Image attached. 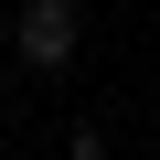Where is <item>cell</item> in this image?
Instances as JSON below:
<instances>
[{"label":"cell","mask_w":160,"mask_h":160,"mask_svg":"<svg viewBox=\"0 0 160 160\" xmlns=\"http://www.w3.org/2000/svg\"><path fill=\"white\" fill-rule=\"evenodd\" d=\"M64 160H107V139H96V128H75V149H64Z\"/></svg>","instance_id":"obj_2"},{"label":"cell","mask_w":160,"mask_h":160,"mask_svg":"<svg viewBox=\"0 0 160 160\" xmlns=\"http://www.w3.org/2000/svg\"><path fill=\"white\" fill-rule=\"evenodd\" d=\"M75 43H86V0H22V11H11V53L32 75H64Z\"/></svg>","instance_id":"obj_1"}]
</instances>
